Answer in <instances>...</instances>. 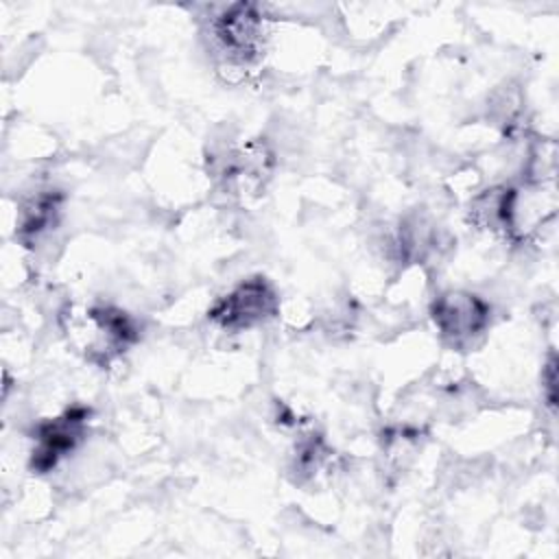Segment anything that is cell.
Listing matches in <instances>:
<instances>
[{"label":"cell","mask_w":559,"mask_h":559,"mask_svg":"<svg viewBox=\"0 0 559 559\" xmlns=\"http://www.w3.org/2000/svg\"><path fill=\"white\" fill-rule=\"evenodd\" d=\"M70 332H74L90 360L98 362H109L138 338L133 321L124 312L105 306L87 308L81 319L72 321Z\"/></svg>","instance_id":"cell-1"},{"label":"cell","mask_w":559,"mask_h":559,"mask_svg":"<svg viewBox=\"0 0 559 559\" xmlns=\"http://www.w3.org/2000/svg\"><path fill=\"white\" fill-rule=\"evenodd\" d=\"M491 308L474 293L452 290L432 304V321L445 343L456 349L474 345V341L489 328Z\"/></svg>","instance_id":"cell-2"},{"label":"cell","mask_w":559,"mask_h":559,"mask_svg":"<svg viewBox=\"0 0 559 559\" xmlns=\"http://www.w3.org/2000/svg\"><path fill=\"white\" fill-rule=\"evenodd\" d=\"M277 310V295L264 277H251L221 297L210 310V319L225 330H247L264 323Z\"/></svg>","instance_id":"cell-3"},{"label":"cell","mask_w":559,"mask_h":559,"mask_svg":"<svg viewBox=\"0 0 559 559\" xmlns=\"http://www.w3.org/2000/svg\"><path fill=\"white\" fill-rule=\"evenodd\" d=\"M90 411L70 408L61 417L50 419L37 428V448L33 450V467L48 472L61 456L72 452L83 439Z\"/></svg>","instance_id":"cell-4"},{"label":"cell","mask_w":559,"mask_h":559,"mask_svg":"<svg viewBox=\"0 0 559 559\" xmlns=\"http://www.w3.org/2000/svg\"><path fill=\"white\" fill-rule=\"evenodd\" d=\"M214 35L234 61L245 63L251 61L262 46V20L253 7L236 4L214 22Z\"/></svg>","instance_id":"cell-5"}]
</instances>
